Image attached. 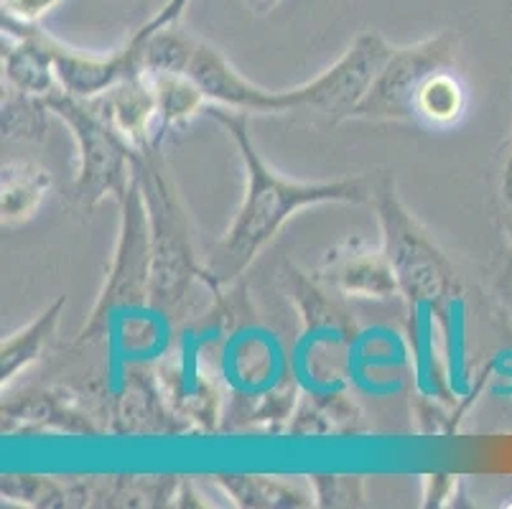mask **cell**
<instances>
[{"instance_id": "8", "label": "cell", "mask_w": 512, "mask_h": 509, "mask_svg": "<svg viewBox=\"0 0 512 509\" xmlns=\"http://www.w3.org/2000/svg\"><path fill=\"white\" fill-rule=\"evenodd\" d=\"M49 189V176L36 166L3 168V219L29 217Z\"/></svg>"}, {"instance_id": "3", "label": "cell", "mask_w": 512, "mask_h": 509, "mask_svg": "<svg viewBox=\"0 0 512 509\" xmlns=\"http://www.w3.org/2000/svg\"><path fill=\"white\" fill-rule=\"evenodd\" d=\"M186 3L189 0H169L156 16L148 23H143L136 34L130 36L128 44L113 54L110 59H100V56H85L79 51L67 49L59 41L49 39L44 31L36 28L39 41L44 44V49L49 51L51 62H54V72L62 79V84L67 87L72 95H97V92L110 90L113 84L118 82H133L136 74H141L146 69L148 49H151V41L156 39L164 28L174 26L179 21V16L184 13Z\"/></svg>"}, {"instance_id": "7", "label": "cell", "mask_w": 512, "mask_h": 509, "mask_svg": "<svg viewBox=\"0 0 512 509\" xmlns=\"http://www.w3.org/2000/svg\"><path fill=\"white\" fill-rule=\"evenodd\" d=\"M64 298H59L51 308H46L44 314L36 321H31L26 329H21L18 334L8 336L0 349V380L11 382L16 377V372H21L23 367H29L31 362L41 357L46 342L51 339L54 329L59 324V314L64 308Z\"/></svg>"}, {"instance_id": "10", "label": "cell", "mask_w": 512, "mask_h": 509, "mask_svg": "<svg viewBox=\"0 0 512 509\" xmlns=\"http://www.w3.org/2000/svg\"><path fill=\"white\" fill-rule=\"evenodd\" d=\"M57 3L59 0H3V18L18 23H36Z\"/></svg>"}, {"instance_id": "5", "label": "cell", "mask_w": 512, "mask_h": 509, "mask_svg": "<svg viewBox=\"0 0 512 509\" xmlns=\"http://www.w3.org/2000/svg\"><path fill=\"white\" fill-rule=\"evenodd\" d=\"M125 214H123V235H120L118 258H115L113 273L102 291L100 303L92 314L90 326L82 331L79 342L95 339L105 329L107 319L123 308L125 303H133L143 296L148 288V265H151V224L143 209V199L138 194V186L133 184L123 194Z\"/></svg>"}, {"instance_id": "9", "label": "cell", "mask_w": 512, "mask_h": 509, "mask_svg": "<svg viewBox=\"0 0 512 509\" xmlns=\"http://www.w3.org/2000/svg\"><path fill=\"white\" fill-rule=\"evenodd\" d=\"M416 105L423 115L434 120H451L462 112V87L449 74H431L418 90Z\"/></svg>"}, {"instance_id": "1", "label": "cell", "mask_w": 512, "mask_h": 509, "mask_svg": "<svg viewBox=\"0 0 512 509\" xmlns=\"http://www.w3.org/2000/svg\"><path fill=\"white\" fill-rule=\"evenodd\" d=\"M390 54L393 49L380 36L362 34L355 46L319 79L296 90L268 92L242 77L214 46L179 34L169 26L151 41L146 72L169 69L184 74L197 84L204 97H212L237 112H288L301 107L334 110L362 102L367 87H372L377 74L388 64Z\"/></svg>"}, {"instance_id": "11", "label": "cell", "mask_w": 512, "mask_h": 509, "mask_svg": "<svg viewBox=\"0 0 512 509\" xmlns=\"http://www.w3.org/2000/svg\"><path fill=\"white\" fill-rule=\"evenodd\" d=\"M253 11L258 13H265V11H271V8L278 6V0H245Z\"/></svg>"}, {"instance_id": "6", "label": "cell", "mask_w": 512, "mask_h": 509, "mask_svg": "<svg viewBox=\"0 0 512 509\" xmlns=\"http://www.w3.org/2000/svg\"><path fill=\"white\" fill-rule=\"evenodd\" d=\"M148 209H151V263H153V298L156 303H174L192 278V247L186 224L176 207L169 186L153 168H143Z\"/></svg>"}, {"instance_id": "4", "label": "cell", "mask_w": 512, "mask_h": 509, "mask_svg": "<svg viewBox=\"0 0 512 509\" xmlns=\"http://www.w3.org/2000/svg\"><path fill=\"white\" fill-rule=\"evenodd\" d=\"M46 105L67 120L82 148V171H79V199L95 204L105 194L128 191V146L125 140L107 128L90 110L64 95L46 97Z\"/></svg>"}, {"instance_id": "2", "label": "cell", "mask_w": 512, "mask_h": 509, "mask_svg": "<svg viewBox=\"0 0 512 509\" xmlns=\"http://www.w3.org/2000/svg\"><path fill=\"white\" fill-rule=\"evenodd\" d=\"M220 123L227 125L232 138L242 151V161L248 168V194L242 199L235 224L225 240L214 250L209 270L217 280H232L253 263V258L276 237L288 217L311 204L324 202H362L360 181H334V184H304L278 176L273 168L260 161L258 151L250 143L248 118L225 115V110H209Z\"/></svg>"}]
</instances>
